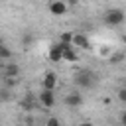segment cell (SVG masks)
Wrapping results in <instances>:
<instances>
[{
	"instance_id": "6da1fadb",
	"label": "cell",
	"mask_w": 126,
	"mask_h": 126,
	"mask_svg": "<svg viewBox=\"0 0 126 126\" xmlns=\"http://www.w3.org/2000/svg\"><path fill=\"white\" fill-rule=\"evenodd\" d=\"M96 81H98L96 73H93L89 69H83V71L75 73V85L81 87V89H93L96 85Z\"/></svg>"
},
{
	"instance_id": "7a4b0ae2",
	"label": "cell",
	"mask_w": 126,
	"mask_h": 126,
	"mask_svg": "<svg viewBox=\"0 0 126 126\" xmlns=\"http://www.w3.org/2000/svg\"><path fill=\"white\" fill-rule=\"evenodd\" d=\"M124 22H126L124 10H120V8H110V10L104 12V24H108V26H120V24H124Z\"/></svg>"
},
{
	"instance_id": "3957f363",
	"label": "cell",
	"mask_w": 126,
	"mask_h": 126,
	"mask_svg": "<svg viewBox=\"0 0 126 126\" xmlns=\"http://www.w3.org/2000/svg\"><path fill=\"white\" fill-rule=\"evenodd\" d=\"M37 100H39L41 106L51 108L55 104V93H53V89H41V93L37 94Z\"/></svg>"
},
{
	"instance_id": "277c9868",
	"label": "cell",
	"mask_w": 126,
	"mask_h": 126,
	"mask_svg": "<svg viewBox=\"0 0 126 126\" xmlns=\"http://www.w3.org/2000/svg\"><path fill=\"white\" fill-rule=\"evenodd\" d=\"M69 10V6L65 4V0H51L49 2V12L51 16H65Z\"/></svg>"
},
{
	"instance_id": "5b68a950",
	"label": "cell",
	"mask_w": 126,
	"mask_h": 126,
	"mask_svg": "<svg viewBox=\"0 0 126 126\" xmlns=\"http://www.w3.org/2000/svg\"><path fill=\"white\" fill-rule=\"evenodd\" d=\"M71 43H73V47H79V49H91V41H89V37H87L85 33H81V32L73 33Z\"/></svg>"
},
{
	"instance_id": "8992f818",
	"label": "cell",
	"mask_w": 126,
	"mask_h": 126,
	"mask_svg": "<svg viewBox=\"0 0 126 126\" xmlns=\"http://www.w3.org/2000/svg\"><path fill=\"white\" fill-rule=\"evenodd\" d=\"M47 59L53 61V63L63 61V47H61V43H53V45L49 47V51H47Z\"/></svg>"
},
{
	"instance_id": "52a82bcc",
	"label": "cell",
	"mask_w": 126,
	"mask_h": 126,
	"mask_svg": "<svg viewBox=\"0 0 126 126\" xmlns=\"http://www.w3.org/2000/svg\"><path fill=\"white\" fill-rule=\"evenodd\" d=\"M65 106H69V108H79L81 104H83V94H79L77 91H73V93H69L67 96H65Z\"/></svg>"
},
{
	"instance_id": "ba28073f",
	"label": "cell",
	"mask_w": 126,
	"mask_h": 126,
	"mask_svg": "<svg viewBox=\"0 0 126 126\" xmlns=\"http://www.w3.org/2000/svg\"><path fill=\"white\" fill-rule=\"evenodd\" d=\"M41 85H43V89H53L55 91V87H57V75L53 71H45Z\"/></svg>"
},
{
	"instance_id": "9c48e42d",
	"label": "cell",
	"mask_w": 126,
	"mask_h": 126,
	"mask_svg": "<svg viewBox=\"0 0 126 126\" xmlns=\"http://www.w3.org/2000/svg\"><path fill=\"white\" fill-rule=\"evenodd\" d=\"M63 61H67V63H75V61H79V55H77L75 47L63 49Z\"/></svg>"
},
{
	"instance_id": "30bf717a",
	"label": "cell",
	"mask_w": 126,
	"mask_h": 126,
	"mask_svg": "<svg viewBox=\"0 0 126 126\" xmlns=\"http://www.w3.org/2000/svg\"><path fill=\"white\" fill-rule=\"evenodd\" d=\"M4 75H6V77H18V75H20V67H18L16 63H8V65L4 67Z\"/></svg>"
},
{
	"instance_id": "8fae6325",
	"label": "cell",
	"mask_w": 126,
	"mask_h": 126,
	"mask_svg": "<svg viewBox=\"0 0 126 126\" xmlns=\"http://www.w3.org/2000/svg\"><path fill=\"white\" fill-rule=\"evenodd\" d=\"M22 108H24V110H32V108H33V98H32V93H28V94H26V98L22 100Z\"/></svg>"
},
{
	"instance_id": "7c38bea8",
	"label": "cell",
	"mask_w": 126,
	"mask_h": 126,
	"mask_svg": "<svg viewBox=\"0 0 126 126\" xmlns=\"http://www.w3.org/2000/svg\"><path fill=\"white\" fill-rule=\"evenodd\" d=\"M10 98H12V89L2 87V89H0V102H6V100H10Z\"/></svg>"
},
{
	"instance_id": "4fadbf2b",
	"label": "cell",
	"mask_w": 126,
	"mask_h": 126,
	"mask_svg": "<svg viewBox=\"0 0 126 126\" xmlns=\"http://www.w3.org/2000/svg\"><path fill=\"white\" fill-rule=\"evenodd\" d=\"M124 57H126V55L120 51V53H112V55L108 57V61H110V65H118L120 61H124Z\"/></svg>"
},
{
	"instance_id": "5bb4252c",
	"label": "cell",
	"mask_w": 126,
	"mask_h": 126,
	"mask_svg": "<svg viewBox=\"0 0 126 126\" xmlns=\"http://www.w3.org/2000/svg\"><path fill=\"white\" fill-rule=\"evenodd\" d=\"M4 87L16 89V87H18V77H6V75H4Z\"/></svg>"
},
{
	"instance_id": "9a60e30c",
	"label": "cell",
	"mask_w": 126,
	"mask_h": 126,
	"mask_svg": "<svg viewBox=\"0 0 126 126\" xmlns=\"http://www.w3.org/2000/svg\"><path fill=\"white\" fill-rule=\"evenodd\" d=\"M10 57H12V51L4 43H0V59H10Z\"/></svg>"
},
{
	"instance_id": "2e32d148",
	"label": "cell",
	"mask_w": 126,
	"mask_h": 126,
	"mask_svg": "<svg viewBox=\"0 0 126 126\" xmlns=\"http://www.w3.org/2000/svg\"><path fill=\"white\" fill-rule=\"evenodd\" d=\"M71 39H73V33H71V32H63V33L59 35V41H61V43H71Z\"/></svg>"
},
{
	"instance_id": "e0dca14e",
	"label": "cell",
	"mask_w": 126,
	"mask_h": 126,
	"mask_svg": "<svg viewBox=\"0 0 126 126\" xmlns=\"http://www.w3.org/2000/svg\"><path fill=\"white\" fill-rule=\"evenodd\" d=\"M116 94H118V100H120V102H126V87L118 89V93H116Z\"/></svg>"
},
{
	"instance_id": "ac0fdd59",
	"label": "cell",
	"mask_w": 126,
	"mask_h": 126,
	"mask_svg": "<svg viewBox=\"0 0 126 126\" xmlns=\"http://www.w3.org/2000/svg\"><path fill=\"white\" fill-rule=\"evenodd\" d=\"M22 41H24V45H26V47H28V45H30V43H32V41H33V35H32V33H30V32H28V33H24V39H22Z\"/></svg>"
},
{
	"instance_id": "d6986e66",
	"label": "cell",
	"mask_w": 126,
	"mask_h": 126,
	"mask_svg": "<svg viewBox=\"0 0 126 126\" xmlns=\"http://www.w3.org/2000/svg\"><path fill=\"white\" fill-rule=\"evenodd\" d=\"M59 118H47V126H59Z\"/></svg>"
},
{
	"instance_id": "ffe728a7",
	"label": "cell",
	"mask_w": 126,
	"mask_h": 126,
	"mask_svg": "<svg viewBox=\"0 0 126 126\" xmlns=\"http://www.w3.org/2000/svg\"><path fill=\"white\" fill-rule=\"evenodd\" d=\"M120 124H124V126H126V112H122V114H120Z\"/></svg>"
},
{
	"instance_id": "44dd1931",
	"label": "cell",
	"mask_w": 126,
	"mask_h": 126,
	"mask_svg": "<svg viewBox=\"0 0 126 126\" xmlns=\"http://www.w3.org/2000/svg\"><path fill=\"white\" fill-rule=\"evenodd\" d=\"M65 4H67V6H75V4H77V0H65Z\"/></svg>"
},
{
	"instance_id": "7402d4cb",
	"label": "cell",
	"mask_w": 126,
	"mask_h": 126,
	"mask_svg": "<svg viewBox=\"0 0 126 126\" xmlns=\"http://www.w3.org/2000/svg\"><path fill=\"white\" fill-rule=\"evenodd\" d=\"M0 63H2V59H0Z\"/></svg>"
}]
</instances>
